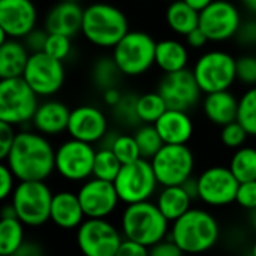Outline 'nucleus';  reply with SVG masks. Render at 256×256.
Instances as JSON below:
<instances>
[{
	"instance_id": "obj_1",
	"label": "nucleus",
	"mask_w": 256,
	"mask_h": 256,
	"mask_svg": "<svg viewBox=\"0 0 256 256\" xmlns=\"http://www.w3.org/2000/svg\"><path fill=\"white\" fill-rule=\"evenodd\" d=\"M4 164L20 182H45L56 170V150L45 135L21 130Z\"/></svg>"
},
{
	"instance_id": "obj_2",
	"label": "nucleus",
	"mask_w": 256,
	"mask_h": 256,
	"mask_svg": "<svg viewBox=\"0 0 256 256\" xmlns=\"http://www.w3.org/2000/svg\"><path fill=\"white\" fill-rule=\"evenodd\" d=\"M129 32V21L122 9L98 2L84 9L81 33L94 46L114 48Z\"/></svg>"
},
{
	"instance_id": "obj_3",
	"label": "nucleus",
	"mask_w": 256,
	"mask_h": 256,
	"mask_svg": "<svg viewBox=\"0 0 256 256\" xmlns=\"http://www.w3.org/2000/svg\"><path fill=\"white\" fill-rule=\"evenodd\" d=\"M170 238L184 254H202L216 246L219 240V224L208 212L190 208L172 222Z\"/></svg>"
},
{
	"instance_id": "obj_4",
	"label": "nucleus",
	"mask_w": 256,
	"mask_h": 256,
	"mask_svg": "<svg viewBox=\"0 0 256 256\" xmlns=\"http://www.w3.org/2000/svg\"><path fill=\"white\" fill-rule=\"evenodd\" d=\"M170 231V220L152 201L129 204L122 214V234L147 248L162 242Z\"/></svg>"
},
{
	"instance_id": "obj_5",
	"label": "nucleus",
	"mask_w": 256,
	"mask_h": 256,
	"mask_svg": "<svg viewBox=\"0 0 256 256\" xmlns=\"http://www.w3.org/2000/svg\"><path fill=\"white\" fill-rule=\"evenodd\" d=\"M156 45L158 42L153 36L146 32H128V34L112 48L111 57L123 75L140 76L156 64Z\"/></svg>"
},
{
	"instance_id": "obj_6",
	"label": "nucleus",
	"mask_w": 256,
	"mask_h": 256,
	"mask_svg": "<svg viewBox=\"0 0 256 256\" xmlns=\"http://www.w3.org/2000/svg\"><path fill=\"white\" fill-rule=\"evenodd\" d=\"M192 74L204 94L230 90L237 81V58L224 50H210L198 57Z\"/></svg>"
},
{
	"instance_id": "obj_7",
	"label": "nucleus",
	"mask_w": 256,
	"mask_h": 256,
	"mask_svg": "<svg viewBox=\"0 0 256 256\" xmlns=\"http://www.w3.org/2000/svg\"><path fill=\"white\" fill-rule=\"evenodd\" d=\"M39 104V96L22 76L0 80V122L12 126L32 123Z\"/></svg>"
},
{
	"instance_id": "obj_8",
	"label": "nucleus",
	"mask_w": 256,
	"mask_h": 256,
	"mask_svg": "<svg viewBox=\"0 0 256 256\" xmlns=\"http://www.w3.org/2000/svg\"><path fill=\"white\" fill-rule=\"evenodd\" d=\"M54 194L45 182H20L10 204L26 226H40L50 220Z\"/></svg>"
},
{
	"instance_id": "obj_9",
	"label": "nucleus",
	"mask_w": 256,
	"mask_h": 256,
	"mask_svg": "<svg viewBox=\"0 0 256 256\" xmlns=\"http://www.w3.org/2000/svg\"><path fill=\"white\" fill-rule=\"evenodd\" d=\"M150 162L162 188L183 186L195 168L194 153L186 144H165Z\"/></svg>"
},
{
	"instance_id": "obj_10",
	"label": "nucleus",
	"mask_w": 256,
	"mask_h": 256,
	"mask_svg": "<svg viewBox=\"0 0 256 256\" xmlns=\"http://www.w3.org/2000/svg\"><path fill=\"white\" fill-rule=\"evenodd\" d=\"M158 178L153 171L152 162L138 159L132 164L123 165L117 178L114 180L118 198L124 204H136L150 201L158 188Z\"/></svg>"
},
{
	"instance_id": "obj_11",
	"label": "nucleus",
	"mask_w": 256,
	"mask_h": 256,
	"mask_svg": "<svg viewBox=\"0 0 256 256\" xmlns=\"http://www.w3.org/2000/svg\"><path fill=\"white\" fill-rule=\"evenodd\" d=\"M94 158L93 144L66 140L56 148V171L69 182H86L93 177Z\"/></svg>"
},
{
	"instance_id": "obj_12",
	"label": "nucleus",
	"mask_w": 256,
	"mask_h": 256,
	"mask_svg": "<svg viewBox=\"0 0 256 256\" xmlns=\"http://www.w3.org/2000/svg\"><path fill=\"white\" fill-rule=\"evenodd\" d=\"M122 242V234L106 219H86L76 231V246L82 256H116Z\"/></svg>"
},
{
	"instance_id": "obj_13",
	"label": "nucleus",
	"mask_w": 256,
	"mask_h": 256,
	"mask_svg": "<svg viewBox=\"0 0 256 256\" xmlns=\"http://www.w3.org/2000/svg\"><path fill=\"white\" fill-rule=\"evenodd\" d=\"M22 78L39 98H50L64 84L63 62L48 56L44 51L30 54Z\"/></svg>"
},
{
	"instance_id": "obj_14",
	"label": "nucleus",
	"mask_w": 256,
	"mask_h": 256,
	"mask_svg": "<svg viewBox=\"0 0 256 256\" xmlns=\"http://www.w3.org/2000/svg\"><path fill=\"white\" fill-rule=\"evenodd\" d=\"M242 22L238 8L228 0H214L200 12V28L210 42H225L236 38Z\"/></svg>"
},
{
	"instance_id": "obj_15",
	"label": "nucleus",
	"mask_w": 256,
	"mask_h": 256,
	"mask_svg": "<svg viewBox=\"0 0 256 256\" xmlns=\"http://www.w3.org/2000/svg\"><path fill=\"white\" fill-rule=\"evenodd\" d=\"M198 195L202 202L212 207H224L236 202L240 182L236 178L230 166L207 168L196 178Z\"/></svg>"
},
{
	"instance_id": "obj_16",
	"label": "nucleus",
	"mask_w": 256,
	"mask_h": 256,
	"mask_svg": "<svg viewBox=\"0 0 256 256\" xmlns=\"http://www.w3.org/2000/svg\"><path fill=\"white\" fill-rule=\"evenodd\" d=\"M38 9L33 0H0V42L24 39L36 28Z\"/></svg>"
},
{
	"instance_id": "obj_17",
	"label": "nucleus",
	"mask_w": 256,
	"mask_h": 256,
	"mask_svg": "<svg viewBox=\"0 0 256 256\" xmlns=\"http://www.w3.org/2000/svg\"><path fill=\"white\" fill-rule=\"evenodd\" d=\"M158 92L164 98L170 110L180 111L192 110L198 104L202 93L192 70L189 69L165 74L159 82Z\"/></svg>"
},
{
	"instance_id": "obj_18",
	"label": "nucleus",
	"mask_w": 256,
	"mask_h": 256,
	"mask_svg": "<svg viewBox=\"0 0 256 256\" xmlns=\"http://www.w3.org/2000/svg\"><path fill=\"white\" fill-rule=\"evenodd\" d=\"M86 219H106L117 208L120 198L112 182L88 178L78 190Z\"/></svg>"
},
{
	"instance_id": "obj_19",
	"label": "nucleus",
	"mask_w": 256,
	"mask_h": 256,
	"mask_svg": "<svg viewBox=\"0 0 256 256\" xmlns=\"http://www.w3.org/2000/svg\"><path fill=\"white\" fill-rule=\"evenodd\" d=\"M68 134L74 140L96 144L108 135V118L98 106H76L70 110Z\"/></svg>"
},
{
	"instance_id": "obj_20",
	"label": "nucleus",
	"mask_w": 256,
	"mask_h": 256,
	"mask_svg": "<svg viewBox=\"0 0 256 256\" xmlns=\"http://www.w3.org/2000/svg\"><path fill=\"white\" fill-rule=\"evenodd\" d=\"M84 9L76 2H63L56 3L45 15L44 28L48 33L75 36L81 32L82 27Z\"/></svg>"
},
{
	"instance_id": "obj_21",
	"label": "nucleus",
	"mask_w": 256,
	"mask_h": 256,
	"mask_svg": "<svg viewBox=\"0 0 256 256\" xmlns=\"http://www.w3.org/2000/svg\"><path fill=\"white\" fill-rule=\"evenodd\" d=\"M69 117L70 110L63 102L48 99L39 104L32 124L36 132L45 136H54L68 132Z\"/></svg>"
},
{
	"instance_id": "obj_22",
	"label": "nucleus",
	"mask_w": 256,
	"mask_h": 256,
	"mask_svg": "<svg viewBox=\"0 0 256 256\" xmlns=\"http://www.w3.org/2000/svg\"><path fill=\"white\" fill-rule=\"evenodd\" d=\"M50 220L62 230H75L86 220L84 210L81 207L78 194L57 192L51 202Z\"/></svg>"
},
{
	"instance_id": "obj_23",
	"label": "nucleus",
	"mask_w": 256,
	"mask_h": 256,
	"mask_svg": "<svg viewBox=\"0 0 256 256\" xmlns=\"http://www.w3.org/2000/svg\"><path fill=\"white\" fill-rule=\"evenodd\" d=\"M162 141L165 144H188L194 135V122L188 111L166 110L164 116L154 123Z\"/></svg>"
},
{
	"instance_id": "obj_24",
	"label": "nucleus",
	"mask_w": 256,
	"mask_h": 256,
	"mask_svg": "<svg viewBox=\"0 0 256 256\" xmlns=\"http://www.w3.org/2000/svg\"><path fill=\"white\" fill-rule=\"evenodd\" d=\"M202 110L213 124L226 126L237 120L238 99L230 90L207 93L202 100Z\"/></svg>"
},
{
	"instance_id": "obj_25",
	"label": "nucleus",
	"mask_w": 256,
	"mask_h": 256,
	"mask_svg": "<svg viewBox=\"0 0 256 256\" xmlns=\"http://www.w3.org/2000/svg\"><path fill=\"white\" fill-rule=\"evenodd\" d=\"M30 51L20 39L0 42V78H20L24 75Z\"/></svg>"
},
{
	"instance_id": "obj_26",
	"label": "nucleus",
	"mask_w": 256,
	"mask_h": 256,
	"mask_svg": "<svg viewBox=\"0 0 256 256\" xmlns=\"http://www.w3.org/2000/svg\"><path fill=\"white\" fill-rule=\"evenodd\" d=\"M189 46L177 39H162L156 45V66L164 74L188 69Z\"/></svg>"
},
{
	"instance_id": "obj_27",
	"label": "nucleus",
	"mask_w": 256,
	"mask_h": 256,
	"mask_svg": "<svg viewBox=\"0 0 256 256\" xmlns=\"http://www.w3.org/2000/svg\"><path fill=\"white\" fill-rule=\"evenodd\" d=\"M190 204L192 198L183 186L164 188L156 200V206L170 222H176L183 214H186L192 208Z\"/></svg>"
},
{
	"instance_id": "obj_28",
	"label": "nucleus",
	"mask_w": 256,
	"mask_h": 256,
	"mask_svg": "<svg viewBox=\"0 0 256 256\" xmlns=\"http://www.w3.org/2000/svg\"><path fill=\"white\" fill-rule=\"evenodd\" d=\"M165 20L168 27L180 36H186L200 27V12L184 0H172L165 10Z\"/></svg>"
},
{
	"instance_id": "obj_29",
	"label": "nucleus",
	"mask_w": 256,
	"mask_h": 256,
	"mask_svg": "<svg viewBox=\"0 0 256 256\" xmlns=\"http://www.w3.org/2000/svg\"><path fill=\"white\" fill-rule=\"evenodd\" d=\"M24 226L18 218L0 220V256H14L24 244Z\"/></svg>"
},
{
	"instance_id": "obj_30",
	"label": "nucleus",
	"mask_w": 256,
	"mask_h": 256,
	"mask_svg": "<svg viewBox=\"0 0 256 256\" xmlns=\"http://www.w3.org/2000/svg\"><path fill=\"white\" fill-rule=\"evenodd\" d=\"M230 170L240 183L256 180V148L240 147L231 158Z\"/></svg>"
},
{
	"instance_id": "obj_31",
	"label": "nucleus",
	"mask_w": 256,
	"mask_h": 256,
	"mask_svg": "<svg viewBox=\"0 0 256 256\" xmlns=\"http://www.w3.org/2000/svg\"><path fill=\"white\" fill-rule=\"evenodd\" d=\"M166 110H168L166 102L159 94V92L144 93L136 98V114H138L140 123L154 124L164 116Z\"/></svg>"
},
{
	"instance_id": "obj_32",
	"label": "nucleus",
	"mask_w": 256,
	"mask_h": 256,
	"mask_svg": "<svg viewBox=\"0 0 256 256\" xmlns=\"http://www.w3.org/2000/svg\"><path fill=\"white\" fill-rule=\"evenodd\" d=\"M123 74L116 64L112 57H100L93 63L92 81L102 92L111 87H117V82Z\"/></svg>"
},
{
	"instance_id": "obj_33",
	"label": "nucleus",
	"mask_w": 256,
	"mask_h": 256,
	"mask_svg": "<svg viewBox=\"0 0 256 256\" xmlns=\"http://www.w3.org/2000/svg\"><path fill=\"white\" fill-rule=\"evenodd\" d=\"M122 166H123L122 162L118 160V158L114 154V152L110 147H102L96 150V158H94V165H93L94 178L114 183Z\"/></svg>"
},
{
	"instance_id": "obj_34",
	"label": "nucleus",
	"mask_w": 256,
	"mask_h": 256,
	"mask_svg": "<svg viewBox=\"0 0 256 256\" xmlns=\"http://www.w3.org/2000/svg\"><path fill=\"white\" fill-rule=\"evenodd\" d=\"M135 140L141 153L142 159L152 160L156 153L165 146V142L162 141L158 129L154 128V124H142L136 129L135 132Z\"/></svg>"
},
{
	"instance_id": "obj_35",
	"label": "nucleus",
	"mask_w": 256,
	"mask_h": 256,
	"mask_svg": "<svg viewBox=\"0 0 256 256\" xmlns=\"http://www.w3.org/2000/svg\"><path fill=\"white\" fill-rule=\"evenodd\" d=\"M237 122L246 129L249 136H256V86L249 87L240 96Z\"/></svg>"
},
{
	"instance_id": "obj_36",
	"label": "nucleus",
	"mask_w": 256,
	"mask_h": 256,
	"mask_svg": "<svg viewBox=\"0 0 256 256\" xmlns=\"http://www.w3.org/2000/svg\"><path fill=\"white\" fill-rule=\"evenodd\" d=\"M104 147H110L114 152V154L118 158L122 165H128L141 159V153L134 135H126V134L112 135L110 142Z\"/></svg>"
},
{
	"instance_id": "obj_37",
	"label": "nucleus",
	"mask_w": 256,
	"mask_h": 256,
	"mask_svg": "<svg viewBox=\"0 0 256 256\" xmlns=\"http://www.w3.org/2000/svg\"><path fill=\"white\" fill-rule=\"evenodd\" d=\"M44 52H46L48 56H51V57H54V58H57L60 62H63L72 52V40H70L69 36L50 33Z\"/></svg>"
},
{
	"instance_id": "obj_38",
	"label": "nucleus",
	"mask_w": 256,
	"mask_h": 256,
	"mask_svg": "<svg viewBox=\"0 0 256 256\" xmlns=\"http://www.w3.org/2000/svg\"><path fill=\"white\" fill-rule=\"evenodd\" d=\"M136 98L135 94H123L122 100L112 108L114 116L118 122L124 124H136L140 123L136 114Z\"/></svg>"
},
{
	"instance_id": "obj_39",
	"label": "nucleus",
	"mask_w": 256,
	"mask_h": 256,
	"mask_svg": "<svg viewBox=\"0 0 256 256\" xmlns=\"http://www.w3.org/2000/svg\"><path fill=\"white\" fill-rule=\"evenodd\" d=\"M248 136H249V134L237 120L226 124V126H222V130H220V141L228 148L237 150V148L243 147Z\"/></svg>"
},
{
	"instance_id": "obj_40",
	"label": "nucleus",
	"mask_w": 256,
	"mask_h": 256,
	"mask_svg": "<svg viewBox=\"0 0 256 256\" xmlns=\"http://www.w3.org/2000/svg\"><path fill=\"white\" fill-rule=\"evenodd\" d=\"M237 80L248 87H255L256 56L246 54L237 58Z\"/></svg>"
},
{
	"instance_id": "obj_41",
	"label": "nucleus",
	"mask_w": 256,
	"mask_h": 256,
	"mask_svg": "<svg viewBox=\"0 0 256 256\" xmlns=\"http://www.w3.org/2000/svg\"><path fill=\"white\" fill-rule=\"evenodd\" d=\"M236 202L246 208V210H256V180L254 182H246L240 183L238 190H237V198Z\"/></svg>"
},
{
	"instance_id": "obj_42",
	"label": "nucleus",
	"mask_w": 256,
	"mask_h": 256,
	"mask_svg": "<svg viewBox=\"0 0 256 256\" xmlns=\"http://www.w3.org/2000/svg\"><path fill=\"white\" fill-rule=\"evenodd\" d=\"M48 34H50V33H48L45 28H34L33 32H30V33L24 38V45L27 46V50L30 51V54L42 52V51L45 50Z\"/></svg>"
},
{
	"instance_id": "obj_43",
	"label": "nucleus",
	"mask_w": 256,
	"mask_h": 256,
	"mask_svg": "<svg viewBox=\"0 0 256 256\" xmlns=\"http://www.w3.org/2000/svg\"><path fill=\"white\" fill-rule=\"evenodd\" d=\"M15 126L0 122V159L4 160L14 146V141L16 138V132L14 129Z\"/></svg>"
},
{
	"instance_id": "obj_44",
	"label": "nucleus",
	"mask_w": 256,
	"mask_h": 256,
	"mask_svg": "<svg viewBox=\"0 0 256 256\" xmlns=\"http://www.w3.org/2000/svg\"><path fill=\"white\" fill-rule=\"evenodd\" d=\"M15 178L16 177L9 170V166L6 164H2L0 165V200H8L14 194L16 188Z\"/></svg>"
},
{
	"instance_id": "obj_45",
	"label": "nucleus",
	"mask_w": 256,
	"mask_h": 256,
	"mask_svg": "<svg viewBox=\"0 0 256 256\" xmlns=\"http://www.w3.org/2000/svg\"><path fill=\"white\" fill-rule=\"evenodd\" d=\"M237 42L243 46H252L256 45V18L243 21L240 26V30L236 36Z\"/></svg>"
},
{
	"instance_id": "obj_46",
	"label": "nucleus",
	"mask_w": 256,
	"mask_h": 256,
	"mask_svg": "<svg viewBox=\"0 0 256 256\" xmlns=\"http://www.w3.org/2000/svg\"><path fill=\"white\" fill-rule=\"evenodd\" d=\"M183 250L176 244V242L170 240H162L152 248H148V256H183Z\"/></svg>"
},
{
	"instance_id": "obj_47",
	"label": "nucleus",
	"mask_w": 256,
	"mask_h": 256,
	"mask_svg": "<svg viewBox=\"0 0 256 256\" xmlns=\"http://www.w3.org/2000/svg\"><path fill=\"white\" fill-rule=\"evenodd\" d=\"M116 256H148V248L134 240L123 238Z\"/></svg>"
},
{
	"instance_id": "obj_48",
	"label": "nucleus",
	"mask_w": 256,
	"mask_h": 256,
	"mask_svg": "<svg viewBox=\"0 0 256 256\" xmlns=\"http://www.w3.org/2000/svg\"><path fill=\"white\" fill-rule=\"evenodd\" d=\"M184 38H186V45L189 48H192V50H201V48H204L207 45V42H210L208 38H207V34L200 27L195 28V30H192Z\"/></svg>"
},
{
	"instance_id": "obj_49",
	"label": "nucleus",
	"mask_w": 256,
	"mask_h": 256,
	"mask_svg": "<svg viewBox=\"0 0 256 256\" xmlns=\"http://www.w3.org/2000/svg\"><path fill=\"white\" fill-rule=\"evenodd\" d=\"M122 98H123V94L120 93V90L117 87H111V88H106L102 92V99H104L105 105H108L111 108H114L122 100Z\"/></svg>"
},
{
	"instance_id": "obj_50",
	"label": "nucleus",
	"mask_w": 256,
	"mask_h": 256,
	"mask_svg": "<svg viewBox=\"0 0 256 256\" xmlns=\"http://www.w3.org/2000/svg\"><path fill=\"white\" fill-rule=\"evenodd\" d=\"M14 256H42V250L38 244L24 242V244L16 250V254Z\"/></svg>"
},
{
	"instance_id": "obj_51",
	"label": "nucleus",
	"mask_w": 256,
	"mask_h": 256,
	"mask_svg": "<svg viewBox=\"0 0 256 256\" xmlns=\"http://www.w3.org/2000/svg\"><path fill=\"white\" fill-rule=\"evenodd\" d=\"M183 188L186 189V192L190 195L192 200L200 198V195H198V182H196V178H189V180L183 184Z\"/></svg>"
},
{
	"instance_id": "obj_52",
	"label": "nucleus",
	"mask_w": 256,
	"mask_h": 256,
	"mask_svg": "<svg viewBox=\"0 0 256 256\" xmlns=\"http://www.w3.org/2000/svg\"><path fill=\"white\" fill-rule=\"evenodd\" d=\"M189 6H192L194 9H196L198 12L204 10L207 6H210L214 0H184Z\"/></svg>"
},
{
	"instance_id": "obj_53",
	"label": "nucleus",
	"mask_w": 256,
	"mask_h": 256,
	"mask_svg": "<svg viewBox=\"0 0 256 256\" xmlns=\"http://www.w3.org/2000/svg\"><path fill=\"white\" fill-rule=\"evenodd\" d=\"M9 218H16V212L12 204H8L2 208V219H9Z\"/></svg>"
},
{
	"instance_id": "obj_54",
	"label": "nucleus",
	"mask_w": 256,
	"mask_h": 256,
	"mask_svg": "<svg viewBox=\"0 0 256 256\" xmlns=\"http://www.w3.org/2000/svg\"><path fill=\"white\" fill-rule=\"evenodd\" d=\"M244 9H248L252 15L256 16V0H240Z\"/></svg>"
},
{
	"instance_id": "obj_55",
	"label": "nucleus",
	"mask_w": 256,
	"mask_h": 256,
	"mask_svg": "<svg viewBox=\"0 0 256 256\" xmlns=\"http://www.w3.org/2000/svg\"><path fill=\"white\" fill-rule=\"evenodd\" d=\"M250 256H256V242L254 243L252 249H250Z\"/></svg>"
},
{
	"instance_id": "obj_56",
	"label": "nucleus",
	"mask_w": 256,
	"mask_h": 256,
	"mask_svg": "<svg viewBox=\"0 0 256 256\" xmlns=\"http://www.w3.org/2000/svg\"><path fill=\"white\" fill-rule=\"evenodd\" d=\"M252 225H254V230L256 231V210L255 213H254V218H252Z\"/></svg>"
},
{
	"instance_id": "obj_57",
	"label": "nucleus",
	"mask_w": 256,
	"mask_h": 256,
	"mask_svg": "<svg viewBox=\"0 0 256 256\" xmlns=\"http://www.w3.org/2000/svg\"><path fill=\"white\" fill-rule=\"evenodd\" d=\"M63 2H76L78 3V0H63Z\"/></svg>"
}]
</instances>
